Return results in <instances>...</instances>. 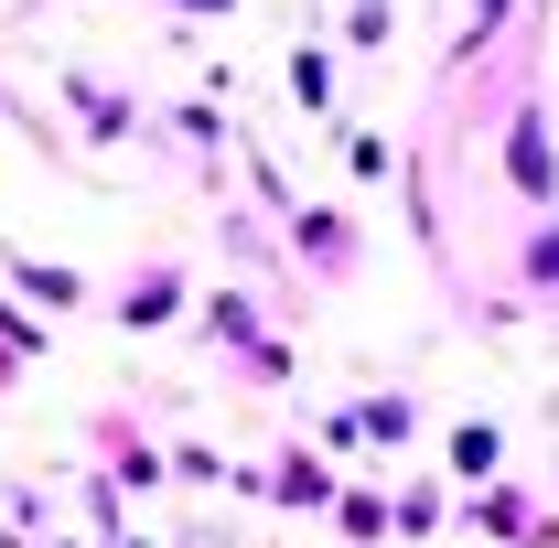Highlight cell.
I'll list each match as a JSON object with an SVG mask.
<instances>
[{"instance_id": "obj_11", "label": "cell", "mask_w": 559, "mask_h": 548, "mask_svg": "<svg viewBox=\"0 0 559 548\" xmlns=\"http://www.w3.org/2000/svg\"><path fill=\"white\" fill-rule=\"evenodd\" d=\"M495 474H506V419H452V430H441V484L474 495V484H495Z\"/></svg>"}, {"instance_id": "obj_15", "label": "cell", "mask_w": 559, "mask_h": 548, "mask_svg": "<svg viewBox=\"0 0 559 548\" xmlns=\"http://www.w3.org/2000/svg\"><path fill=\"white\" fill-rule=\"evenodd\" d=\"M399 44V0H345L334 11V65H377Z\"/></svg>"}, {"instance_id": "obj_1", "label": "cell", "mask_w": 559, "mask_h": 548, "mask_svg": "<svg viewBox=\"0 0 559 548\" xmlns=\"http://www.w3.org/2000/svg\"><path fill=\"white\" fill-rule=\"evenodd\" d=\"M495 183L516 215H559V108L538 65H506V119H495Z\"/></svg>"}, {"instance_id": "obj_16", "label": "cell", "mask_w": 559, "mask_h": 548, "mask_svg": "<svg viewBox=\"0 0 559 548\" xmlns=\"http://www.w3.org/2000/svg\"><path fill=\"white\" fill-rule=\"evenodd\" d=\"M323 516L345 527V548H388V484H377V474H345Z\"/></svg>"}, {"instance_id": "obj_21", "label": "cell", "mask_w": 559, "mask_h": 548, "mask_svg": "<svg viewBox=\"0 0 559 548\" xmlns=\"http://www.w3.org/2000/svg\"><path fill=\"white\" fill-rule=\"evenodd\" d=\"M334 140H345V172H355V183H388V130H355V119H334Z\"/></svg>"}, {"instance_id": "obj_3", "label": "cell", "mask_w": 559, "mask_h": 548, "mask_svg": "<svg viewBox=\"0 0 559 548\" xmlns=\"http://www.w3.org/2000/svg\"><path fill=\"white\" fill-rule=\"evenodd\" d=\"M183 312H194V259H183V248H151V259H130V279L108 290V323H119L130 344H140V334H173Z\"/></svg>"}, {"instance_id": "obj_26", "label": "cell", "mask_w": 559, "mask_h": 548, "mask_svg": "<svg viewBox=\"0 0 559 548\" xmlns=\"http://www.w3.org/2000/svg\"><path fill=\"white\" fill-rule=\"evenodd\" d=\"M33 548H86V538H75V527H44V538H33Z\"/></svg>"}, {"instance_id": "obj_25", "label": "cell", "mask_w": 559, "mask_h": 548, "mask_svg": "<svg viewBox=\"0 0 559 548\" xmlns=\"http://www.w3.org/2000/svg\"><path fill=\"white\" fill-rule=\"evenodd\" d=\"M11 388H22V355H11V344H0V398H11Z\"/></svg>"}, {"instance_id": "obj_4", "label": "cell", "mask_w": 559, "mask_h": 548, "mask_svg": "<svg viewBox=\"0 0 559 548\" xmlns=\"http://www.w3.org/2000/svg\"><path fill=\"white\" fill-rule=\"evenodd\" d=\"M55 97H66L75 140H97V151H130V140H151V97H130L119 75H97V65H66V75H55Z\"/></svg>"}, {"instance_id": "obj_2", "label": "cell", "mask_w": 559, "mask_h": 548, "mask_svg": "<svg viewBox=\"0 0 559 548\" xmlns=\"http://www.w3.org/2000/svg\"><path fill=\"white\" fill-rule=\"evenodd\" d=\"M270 237H280V259H290L301 290H355V270H366V226H355V205H323V194H301Z\"/></svg>"}, {"instance_id": "obj_13", "label": "cell", "mask_w": 559, "mask_h": 548, "mask_svg": "<svg viewBox=\"0 0 559 548\" xmlns=\"http://www.w3.org/2000/svg\"><path fill=\"white\" fill-rule=\"evenodd\" d=\"M280 86H290V108H301V119H345V65H334V44H290Z\"/></svg>"}, {"instance_id": "obj_23", "label": "cell", "mask_w": 559, "mask_h": 548, "mask_svg": "<svg viewBox=\"0 0 559 548\" xmlns=\"http://www.w3.org/2000/svg\"><path fill=\"white\" fill-rule=\"evenodd\" d=\"M162 22H226V11H248V0H151Z\"/></svg>"}, {"instance_id": "obj_14", "label": "cell", "mask_w": 559, "mask_h": 548, "mask_svg": "<svg viewBox=\"0 0 559 548\" xmlns=\"http://www.w3.org/2000/svg\"><path fill=\"white\" fill-rule=\"evenodd\" d=\"M151 130H173L194 162H205V172L237 151V130H226V108H215V97H173V108H151Z\"/></svg>"}, {"instance_id": "obj_22", "label": "cell", "mask_w": 559, "mask_h": 548, "mask_svg": "<svg viewBox=\"0 0 559 548\" xmlns=\"http://www.w3.org/2000/svg\"><path fill=\"white\" fill-rule=\"evenodd\" d=\"M0 527L44 538V527H55V495H44V484H0Z\"/></svg>"}, {"instance_id": "obj_20", "label": "cell", "mask_w": 559, "mask_h": 548, "mask_svg": "<svg viewBox=\"0 0 559 548\" xmlns=\"http://www.w3.org/2000/svg\"><path fill=\"white\" fill-rule=\"evenodd\" d=\"M290 377H301V344H290V334H270L248 366H237V388H259V398H270V388H290Z\"/></svg>"}, {"instance_id": "obj_7", "label": "cell", "mask_w": 559, "mask_h": 548, "mask_svg": "<svg viewBox=\"0 0 559 548\" xmlns=\"http://www.w3.org/2000/svg\"><path fill=\"white\" fill-rule=\"evenodd\" d=\"M527 516H538V484H474V495H452V527H463V538L474 548H516L527 538Z\"/></svg>"}, {"instance_id": "obj_6", "label": "cell", "mask_w": 559, "mask_h": 548, "mask_svg": "<svg viewBox=\"0 0 559 548\" xmlns=\"http://www.w3.org/2000/svg\"><path fill=\"white\" fill-rule=\"evenodd\" d=\"M86 474H108L119 495H162V484H173V474H162V441H151L130 409H97V419H86Z\"/></svg>"}, {"instance_id": "obj_27", "label": "cell", "mask_w": 559, "mask_h": 548, "mask_svg": "<svg viewBox=\"0 0 559 548\" xmlns=\"http://www.w3.org/2000/svg\"><path fill=\"white\" fill-rule=\"evenodd\" d=\"M33 11H44V0H11V22H33Z\"/></svg>"}, {"instance_id": "obj_9", "label": "cell", "mask_w": 559, "mask_h": 548, "mask_svg": "<svg viewBox=\"0 0 559 548\" xmlns=\"http://www.w3.org/2000/svg\"><path fill=\"white\" fill-rule=\"evenodd\" d=\"M516 22H527V0H463V33H452V55H441V75H430V86L452 97L463 75H485V65H495V44H506Z\"/></svg>"}, {"instance_id": "obj_18", "label": "cell", "mask_w": 559, "mask_h": 548, "mask_svg": "<svg viewBox=\"0 0 559 548\" xmlns=\"http://www.w3.org/2000/svg\"><path fill=\"white\" fill-rule=\"evenodd\" d=\"M506 270H516V290H559V215H538V226L516 237V259H506Z\"/></svg>"}, {"instance_id": "obj_10", "label": "cell", "mask_w": 559, "mask_h": 548, "mask_svg": "<svg viewBox=\"0 0 559 548\" xmlns=\"http://www.w3.org/2000/svg\"><path fill=\"white\" fill-rule=\"evenodd\" d=\"M0 279H11V301H44V312H86V301H97V279H86V270L33 259V248H11V237H0Z\"/></svg>"}, {"instance_id": "obj_17", "label": "cell", "mask_w": 559, "mask_h": 548, "mask_svg": "<svg viewBox=\"0 0 559 548\" xmlns=\"http://www.w3.org/2000/svg\"><path fill=\"white\" fill-rule=\"evenodd\" d=\"M441 527H452V495L441 484H399L388 495V538H441Z\"/></svg>"}, {"instance_id": "obj_5", "label": "cell", "mask_w": 559, "mask_h": 548, "mask_svg": "<svg viewBox=\"0 0 559 548\" xmlns=\"http://www.w3.org/2000/svg\"><path fill=\"white\" fill-rule=\"evenodd\" d=\"M183 323H194V344H205V355H226V366H248V355L280 334V323H270V301H259V290H237V279L194 290V312H183Z\"/></svg>"}, {"instance_id": "obj_12", "label": "cell", "mask_w": 559, "mask_h": 548, "mask_svg": "<svg viewBox=\"0 0 559 548\" xmlns=\"http://www.w3.org/2000/svg\"><path fill=\"white\" fill-rule=\"evenodd\" d=\"M345 419H355V441H377V452H409L419 430H430V409H419L409 388H366V398H345Z\"/></svg>"}, {"instance_id": "obj_8", "label": "cell", "mask_w": 559, "mask_h": 548, "mask_svg": "<svg viewBox=\"0 0 559 548\" xmlns=\"http://www.w3.org/2000/svg\"><path fill=\"white\" fill-rule=\"evenodd\" d=\"M334 463H323V452H312V441H280L270 463H259V505H290V516H323V505H334Z\"/></svg>"}, {"instance_id": "obj_24", "label": "cell", "mask_w": 559, "mask_h": 548, "mask_svg": "<svg viewBox=\"0 0 559 548\" xmlns=\"http://www.w3.org/2000/svg\"><path fill=\"white\" fill-rule=\"evenodd\" d=\"M516 548H559V516H549V505L527 516V538H516Z\"/></svg>"}, {"instance_id": "obj_19", "label": "cell", "mask_w": 559, "mask_h": 548, "mask_svg": "<svg viewBox=\"0 0 559 548\" xmlns=\"http://www.w3.org/2000/svg\"><path fill=\"white\" fill-rule=\"evenodd\" d=\"M0 344H11L22 366H44V355H55V323H44L33 301H0Z\"/></svg>"}]
</instances>
